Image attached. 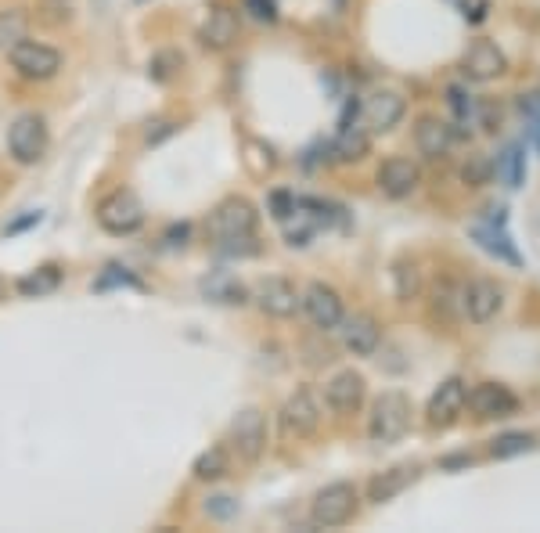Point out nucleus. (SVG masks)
I'll return each instance as SVG.
<instances>
[{
	"label": "nucleus",
	"instance_id": "obj_30",
	"mask_svg": "<svg viewBox=\"0 0 540 533\" xmlns=\"http://www.w3.org/2000/svg\"><path fill=\"white\" fill-rule=\"evenodd\" d=\"M447 105H450V112H454V119H458V123H472V119H476V112H479L476 98H472L461 83L447 87Z\"/></svg>",
	"mask_w": 540,
	"mask_h": 533
},
{
	"label": "nucleus",
	"instance_id": "obj_38",
	"mask_svg": "<svg viewBox=\"0 0 540 533\" xmlns=\"http://www.w3.org/2000/svg\"><path fill=\"white\" fill-rule=\"evenodd\" d=\"M476 116H483L486 130H497V123H501V112H497L494 105H483V112H476Z\"/></svg>",
	"mask_w": 540,
	"mask_h": 533
},
{
	"label": "nucleus",
	"instance_id": "obj_34",
	"mask_svg": "<svg viewBox=\"0 0 540 533\" xmlns=\"http://www.w3.org/2000/svg\"><path fill=\"white\" fill-rule=\"evenodd\" d=\"M396 292H400V299H411L414 292H418V271H414V263L407 267V263H396Z\"/></svg>",
	"mask_w": 540,
	"mask_h": 533
},
{
	"label": "nucleus",
	"instance_id": "obj_5",
	"mask_svg": "<svg viewBox=\"0 0 540 533\" xmlns=\"http://www.w3.org/2000/svg\"><path fill=\"white\" fill-rule=\"evenodd\" d=\"M256 206L249 199H224L220 206L209 213V231L216 242H231V238H252L256 231Z\"/></svg>",
	"mask_w": 540,
	"mask_h": 533
},
{
	"label": "nucleus",
	"instance_id": "obj_9",
	"mask_svg": "<svg viewBox=\"0 0 540 533\" xmlns=\"http://www.w3.org/2000/svg\"><path fill=\"white\" fill-rule=\"evenodd\" d=\"M299 307L306 310L310 317V325L328 332V328H339L342 321V296L332 289V285H324V281H314V285H306V292L299 296Z\"/></svg>",
	"mask_w": 540,
	"mask_h": 533
},
{
	"label": "nucleus",
	"instance_id": "obj_17",
	"mask_svg": "<svg viewBox=\"0 0 540 533\" xmlns=\"http://www.w3.org/2000/svg\"><path fill=\"white\" fill-rule=\"evenodd\" d=\"M342 332V346L353 353V357H371L382 343V332H378V321L371 314H342L339 321Z\"/></svg>",
	"mask_w": 540,
	"mask_h": 533
},
{
	"label": "nucleus",
	"instance_id": "obj_32",
	"mask_svg": "<svg viewBox=\"0 0 540 533\" xmlns=\"http://www.w3.org/2000/svg\"><path fill=\"white\" fill-rule=\"evenodd\" d=\"M519 109H522V116H526V127H530L533 145L540 148V94H522Z\"/></svg>",
	"mask_w": 540,
	"mask_h": 533
},
{
	"label": "nucleus",
	"instance_id": "obj_14",
	"mask_svg": "<svg viewBox=\"0 0 540 533\" xmlns=\"http://www.w3.org/2000/svg\"><path fill=\"white\" fill-rule=\"evenodd\" d=\"M375 181L378 188H382V195H389V199H407V195H414L418 184H422V170H418L411 159L393 155V159H386V163L378 166Z\"/></svg>",
	"mask_w": 540,
	"mask_h": 533
},
{
	"label": "nucleus",
	"instance_id": "obj_12",
	"mask_svg": "<svg viewBox=\"0 0 540 533\" xmlns=\"http://www.w3.org/2000/svg\"><path fill=\"white\" fill-rule=\"evenodd\" d=\"M465 404L479 418H508L519 411V397L508 386H501V382H479L465 397Z\"/></svg>",
	"mask_w": 540,
	"mask_h": 533
},
{
	"label": "nucleus",
	"instance_id": "obj_4",
	"mask_svg": "<svg viewBox=\"0 0 540 533\" xmlns=\"http://www.w3.org/2000/svg\"><path fill=\"white\" fill-rule=\"evenodd\" d=\"M8 152L15 163L22 166H33L44 159L47 152V123L36 112H26V116H18L15 123L8 127Z\"/></svg>",
	"mask_w": 540,
	"mask_h": 533
},
{
	"label": "nucleus",
	"instance_id": "obj_37",
	"mask_svg": "<svg viewBox=\"0 0 540 533\" xmlns=\"http://www.w3.org/2000/svg\"><path fill=\"white\" fill-rule=\"evenodd\" d=\"M245 11H249L252 19H260V22H274V19H278V11H274V0H245Z\"/></svg>",
	"mask_w": 540,
	"mask_h": 533
},
{
	"label": "nucleus",
	"instance_id": "obj_24",
	"mask_svg": "<svg viewBox=\"0 0 540 533\" xmlns=\"http://www.w3.org/2000/svg\"><path fill=\"white\" fill-rule=\"evenodd\" d=\"M494 173H497V181L504 184V188H522L526 184V148L522 145H508L501 155H497V163H494Z\"/></svg>",
	"mask_w": 540,
	"mask_h": 533
},
{
	"label": "nucleus",
	"instance_id": "obj_28",
	"mask_svg": "<svg viewBox=\"0 0 540 533\" xmlns=\"http://www.w3.org/2000/svg\"><path fill=\"white\" fill-rule=\"evenodd\" d=\"M62 285V271L58 267H40V271L26 274V278L18 281V292L22 296H47V292H54Z\"/></svg>",
	"mask_w": 540,
	"mask_h": 533
},
{
	"label": "nucleus",
	"instance_id": "obj_29",
	"mask_svg": "<svg viewBox=\"0 0 540 533\" xmlns=\"http://www.w3.org/2000/svg\"><path fill=\"white\" fill-rule=\"evenodd\" d=\"M533 451V436L530 433H504L490 443V458L504 461V458H519V454Z\"/></svg>",
	"mask_w": 540,
	"mask_h": 533
},
{
	"label": "nucleus",
	"instance_id": "obj_20",
	"mask_svg": "<svg viewBox=\"0 0 540 533\" xmlns=\"http://www.w3.org/2000/svg\"><path fill=\"white\" fill-rule=\"evenodd\" d=\"M198 40H202V47H209V51H227V47L238 40V11L213 8L209 19L202 22V29H198Z\"/></svg>",
	"mask_w": 540,
	"mask_h": 533
},
{
	"label": "nucleus",
	"instance_id": "obj_23",
	"mask_svg": "<svg viewBox=\"0 0 540 533\" xmlns=\"http://www.w3.org/2000/svg\"><path fill=\"white\" fill-rule=\"evenodd\" d=\"M371 152V137L364 127H353V123H342L339 127V137H335L332 145V155L339 163H360L364 155Z\"/></svg>",
	"mask_w": 540,
	"mask_h": 533
},
{
	"label": "nucleus",
	"instance_id": "obj_21",
	"mask_svg": "<svg viewBox=\"0 0 540 533\" xmlns=\"http://www.w3.org/2000/svg\"><path fill=\"white\" fill-rule=\"evenodd\" d=\"M414 145L425 159H443L454 145V130L436 116H422L418 119V127H414Z\"/></svg>",
	"mask_w": 540,
	"mask_h": 533
},
{
	"label": "nucleus",
	"instance_id": "obj_22",
	"mask_svg": "<svg viewBox=\"0 0 540 533\" xmlns=\"http://www.w3.org/2000/svg\"><path fill=\"white\" fill-rule=\"evenodd\" d=\"M414 479H418V469H414V465H396V469L378 472V476L368 483V501L386 505V501H393V497L404 494Z\"/></svg>",
	"mask_w": 540,
	"mask_h": 533
},
{
	"label": "nucleus",
	"instance_id": "obj_10",
	"mask_svg": "<svg viewBox=\"0 0 540 533\" xmlns=\"http://www.w3.org/2000/svg\"><path fill=\"white\" fill-rule=\"evenodd\" d=\"M281 425L288 436H314L321 425V404H317L314 389H296L281 407Z\"/></svg>",
	"mask_w": 540,
	"mask_h": 533
},
{
	"label": "nucleus",
	"instance_id": "obj_11",
	"mask_svg": "<svg viewBox=\"0 0 540 533\" xmlns=\"http://www.w3.org/2000/svg\"><path fill=\"white\" fill-rule=\"evenodd\" d=\"M465 397H468V386L465 379H447L440 382V389L432 393L429 407H425V415H429V425H436V429H447V425H454L461 418V411H465Z\"/></svg>",
	"mask_w": 540,
	"mask_h": 533
},
{
	"label": "nucleus",
	"instance_id": "obj_7",
	"mask_svg": "<svg viewBox=\"0 0 540 533\" xmlns=\"http://www.w3.org/2000/svg\"><path fill=\"white\" fill-rule=\"evenodd\" d=\"M231 447L242 461H260L267 451V418L260 407H245L231 422Z\"/></svg>",
	"mask_w": 540,
	"mask_h": 533
},
{
	"label": "nucleus",
	"instance_id": "obj_8",
	"mask_svg": "<svg viewBox=\"0 0 540 533\" xmlns=\"http://www.w3.org/2000/svg\"><path fill=\"white\" fill-rule=\"evenodd\" d=\"M490 213H494V217H486V220H479V224H472V227H468V235L476 238L479 249H486L490 256H497V260H504V263H512V267H519L522 256H519V249H515L512 235H508L504 209H490Z\"/></svg>",
	"mask_w": 540,
	"mask_h": 533
},
{
	"label": "nucleus",
	"instance_id": "obj_18",
	"mask_svg": "<svg viewBox=\"0 0 540 533\" xmlns=\"http://www.w3.org/2000/svg\"><path fill=\"white\" fill-rule=\"evenodd\" d=\"M364 393H368V382H364L360 371H339V375L324 386V400H328V407L339 411V415H353V411L364 404Z\"/></svg>",
	"mask_w": 540,
	"mask_h": 533
},
{
	"label": "nucleus",
	"instance_id": "obj_26",
	"mask_svg": "<svg viewBox=\"0 0 540 533\" xmlns=\"http://www.w3.org/2000/svg\"><path fill=\"white\" fill-rule=\"evenodd\" d=\"M242 163H245V170H249L252 177H267L278 159H274V148H270L267 141L245 137V141H242Z\"/></svg>",
	"mask_w": 540,
	"mask_h": 533
},
{
	"label": "nucleus",
	"instance_id": "obj_36",
	"mask_svg": "<svg viewBox=\"0 0 540 533\" xmlns=\"http://www.w3.org/2000/svg\"><path fill=\"white\" fill-rule=\"evenodd\" d=\"M206 512L213 515V519H231V515L238 512V501H231V497H209Z\"/></svg>",
	"mask_w": 540,
	"mask_h": 533
},
{
	"label": "nucleus",
	"instance_id": "obj_13",
	"mask_svg": "<svg viewBox=\"0 0 540 533\" xmlns=\"http://www.w3.org/2000/svg\"><path fill=\"white\" fill-rule=\"evenodd\" d=\"M504 307V292L501 285H494V281H468L465 292H461V310H465L476 325H486V321H494L497 314H501Z\"/></svg>",
	"mask_w": 540,
	"mask_h": 533
},
{
	"label": "nucleus",
	"instance_id": "obj_33",
	"mask_svg": "<svg viewBox=\"0 0 540 533\" xmlns=\"http://www.w3.org/2000/svg\"><path fill=\"white\" fill-rule=\"evenodd\" d=\"M490 173H494V166L486 163L483 155H472V159L465 163V170H461V177H465L468 188H479V184L490 181Z\"/></svg>",
	"mask_w": 540,
	"mask_h": 533
},
{
	"label": "nucleus",
	"instance_id": "obj_16",
	"mask_svg": "<svg viewBox=\"0 0 540 533\" xmlns=\"http://www.w3.org/2000/svg\"><path fill=\"white\" fill-rule=\"evenodd\" d=\"M461 69H465L468 80L486 83V80H497V76L508 73V58H504L501 47L490 44V40H476V44L468 47V55H465V62H461Z\"/></svg>",
	"mask_w": 540,
	"mask_h": 533
},
{
	"label": "nucleus",
	"instance_id": "obj_6",
	"mask_svg": "<svg viewBox=\"0 0 540 533\" xmlns=\"http://www.w3.org/2000/svg\"><path fill=\"white\" fill-rule=\"evenodd\" d=\"M314 523L324 526V530H335V526H346L357 515V490L353 483H328L321 494L314 497Z\"/></svg>",
	"mask_w": 540,
	"mask_h": 533
},
{
	"label": "nucleus",
	"instance_id": "obj_15",
	"mask_svg": "<svg viewBox=\"0 0 540 533\" xmlns=\"http://www.w3.org/2000/svg\"><path fill=\"white\" fill-rule=\"evenodd\" d=\"M404 112H407V101L396 91H375L368 101H364L360 116H364L371 134H389V130L404 119Z\"/></svg>",
	"mask_w": 540,
	"mask_h": 533
},
{
	"label": "nucleus",
	"instance_id": "obj_31",
	"mask_svg": "<svg viewBox=\"0 0 540 533\" xmlns=\"http://www.w3.org/2000/svg\"><path fill=\"white\" fill-rule=\"evenodd\" d=\"M180 65H184V58H180L177 51H159V55L152 58V65H148V76H152L155 83H170Z\"/></svg>",
	"mask_w": 540,
	"mask_h": 533
},
{
	"label": "nucleus",
	"instance_id": "obj_19",
	"mask_svg": "<svg viewBox=\"0 0 540 533\" xmlns=\"http://www.w3.org/2000/svg\"><path fill=\"white\" fill-rule=\"evenodd\" d=\"M256 303L270 317H292L299 310V292L288 278H263L256 285Z\"/></svg>",
	"mask_w": 540,
	"mask_h": 533
},
{
	"label": "nucleus",
	"instance_id": "obj_3",
	"mask_svg": "<svg viewBox=\"0 0 540 533\" xmlns=\"http://www.w3.org/2000/svg\"><path fill=\"white\" fill-rule=\"evenodd\" d=\"M98 224L105 227L108 235H134L137 227L144 224V206L134 191H112L98 202Z\"/></svg>",
	"mask_w": 540,
	"mask_h": 533
},
{
	"label": "nucleus",
	"instance_id": "obj_39",
	"mask_svg": "<svg viewBox=\"0 0 540 533\" xmlns=\"http://www.w3.org/2000/svg\"><path fill=\"white\" fill-rule=\"evenodd\" d=\"M0 296H4V278H0Z\"/></svg>",
	"mask_w": 540,
	"mask_h": 533
},
{
	"label": "nucleus",
	"instance_id": "obj_35",
	"mask_svg": "<svg viewBox=\"0 0 540 533\" xmlns=\"http://www.w3.org/2000/svg\"><path fill=\"white\" fill-rule=\"evenodd\" d=\"M292 209H296V195H288V191H274V195H270V213H274V220L285 224V220L292 217Z\"/></svg>",
	"mask_w": 540,
	"mask_h": 533
},
{
	"label": "nucleus",
	"instance_id": "obj_1",
	"mask_svg": "<svg viewBox=\"0 0 540 533\" xmlns=\"http://www.w3.org/2000/svg\"><path fill=\"white\" fill-rule=\"evenodd\" d=\"M11 58V69H15L22 80H54V76L62 73V51H54L51 44H40V40H26L18 37L8 51Z\"/></svg>",
	"mask_w": 540,
	"mask_h": 533
},
{
	"label": "nucleus",
	"instance_id": "obj_27",
	"mask_svg": "<svg viewBox=\"0 0 540 533\" xmlns=\"http://www.w3.org/2000/svg\"><path fill=\"white\" fill-rule=\"evenodd\" d=\"M195 479H202V483H216V479H224L227 472H231V458H227L224 447H209V451H202L195 458Z\"/></svg>",
	"mask_w": 540,
	"mask_h": 533
},
{
	"label": "nucleus",
	"instance_id": "obj_2",
	"mask_svg": "<svg viewBox=\"0 0 540 533\" xmlns=\"http://www.w3.org/2000/svg\"><path fill=\"white\" fill-rule=\"evenodd\" d=\"M407 425H411V400L404 393H382L371 407V418H368V436L375 443H396L400 436L407 433Z\"/></svg>",
	"mask_w": 540,
	"mask_h": 533
},
{
	"label": "nucleus",
	"instance_id": "obj_25",
	"mask_svg": "<svg viewBox=\"0 0 540 533\" xmlns=\"http://www.w3.org/2000/svg\"><path fill=\"white\" fill-rule=\"evenodd\" d=\"M202 292H206L213 303H245V299H249V292H245L242 281L231 278L227 271L209 274V278L202 281Z\"/></svg>",
	"mask_w": 540,
	"mask_h": 533
}]
</instances>
